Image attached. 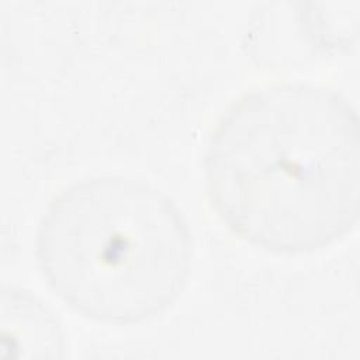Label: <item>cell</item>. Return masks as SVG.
<instances>
[{
    "label": "cell",
    "mask_w": 360,
    "mask_h": 360,
    "mask_svg": "<svg viewBox=\"0 0 360 360\" xmlns=\"http://www.w3.org/2000/svg\"><path fill=\"white\" fill-rule=\"evenodd\" d=\"M38 271L73 312L131 326L165 314L187 287L193 233L177 202L152 183L118 173L70 181L42 211Z\"/></svg>",
    "instance_id": "cell-2"
},
{
    "label": "cell",
    "mask_w": 360,
    "mask_h": 360,
    "mask_svg": "<svg viewBox=\"0 0 360 360\" xmlns=\"http://www.w3.org/2000/svg\"><path fill=\"white\" fill-rule=\"evenodd\" d=\"M10 300L11 349L27 350L30 357H63L66 335L59 318L35 294L24 288H3Z\"/></svg>",
    "instance_id": "cell-3"
},
{
    "label": "cell",
    "mask_w": 360,
    "mask_h": 360,
    "mask_svg": "<svg viewBox=\"0 0 360 360\" xmlns=\"http://www.w3.org/2000/svg\"><path fill=\"white\" fill-rule=\"evenodd\" d=\"M212 211L264 252L309 255L359 219L360 128L354 105L309 82H271L235 97L204 152Z\"/></svg>",
    "instance_id": "cell-1"
}]
</instances>
